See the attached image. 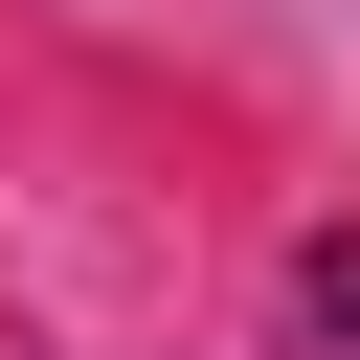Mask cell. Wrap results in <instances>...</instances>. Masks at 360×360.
Instances as JSON below:
<instances>
[{"label": "cell", "mask_w": 360, "mask_h": 360, "mask_svg": "<svg viewBox=\"0 0 360 360\" xmlns=\"http://www.w3.org/2000/svg\"><path fill=\"white\" fill-rule=\"evenodd\" d=\"M292 292H315V338H360V225H338V248H315Z\"/></svg>", "instance_id": "cell-1"}]
</instances>
